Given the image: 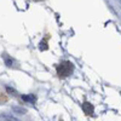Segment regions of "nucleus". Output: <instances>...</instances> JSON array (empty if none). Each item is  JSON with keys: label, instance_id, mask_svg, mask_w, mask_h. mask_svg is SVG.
<instances>
[{"label": "nucleus", "instance_id": "nucleus-4", "mask_svg": "<svg viewBox=\"0 0 121 121\" xmlns=\"http://www.w3.org/2000/svg\"><path fill=\"white\" fill-rule=\"evenodd\" d=\"M0 117H3L7 121H19L18 119H16L15 116H11V115H6V114H3V115H0Z\"/></svg>", "mask_w": 121, "mask_h": 121}, {"label": "nucleus", "instance_id": "nucleus-1", "mask_svg": "<svg viewBox=\"0 0 121 121\" xmlns=\"http://www.w3.org/2000/svg\"><path fill=\"white\" fill-rule=\"evenodd\" d=\"M72 72H73V64L69 63V62H65L63 65H60V67L58 68V74H59V76H68Z\"/></svg>", "mask_w": 121, "mask_h": 121}, {"label": "nucleus", "instance_id": "nucleus-2", "mask_svg": "<svg viewBox=\"0 0 121 121\" xmlns=\"http://www.w3.org/2000/svg\"><path fill=\"white\" fill-rule=\"evenodd\" d=\"M82 110L87 114V115H92L93 114V107H92V104H90V103H84L82 104Z\"/></svg>", "mask_w": 121, "mask_h": 121}, {"label": "nucleus", "instance_id": "nucleus-5", "mask_svg": "<svg viewBox=\"0 0 121 121\" xmlns=\"http://www.w3.org/2000/svg\"><path fill=\"white\" fill-rule=\"evenodd\" d=\"M22 99L23 100H28V102H32V103L35 102V97L32 96V95H29V96H22Z\"/></svg>", "mask_w": 121, "mask_h": 121}, {"label": "nucleus", "instance_id": "nucleus-3", "mask_svg": "<svg viewBox=\"0 0 121 121\" xmlns=\"http://www.w3.org/2000/svg\"><path fill=\"white\" fill-rule=\"evenodd\" d=\"M12 112L19 113V114H26L27 110H26L24 108H21V107H12Z\"/></svg>", "mask_w": 121, "mask_h": 121}]
</instances>
